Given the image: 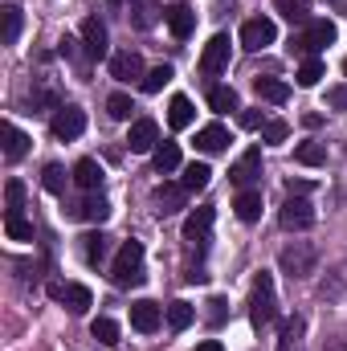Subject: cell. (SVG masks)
<instances>
[{
  "instance_id": "cell-10",
  "label": "cell",
  "mask_w": 347,
  "mask_h": 351,
  "mask_svg": "<svg viewBox=\"0 0 347 351\" xmlns=\"http://www.w3.org/2000/svg\"><path fill=\"white\" fill-rule=\"evenodd\" d=\"M229 66V37L225 33H217V37H208V45H204V53H200V74H221Z\"/></svg>"
},
{
  "instance_id": "cell-47",
  "label": "cell",
  "mask_w": 347,
  "mask_h": 351,
  "mask_svg": "<svg viewBox=\"0 0 347 351\" xmlns=\"http://www.w3.org/2000/svg\"><path fill=\"white\" fill-rule=\"evenodd\" d=\"M327 102H331V106H347V90H331Z\"/></svg>"
},
{
  "instance_id": "cell-21",
  "label": "cell",
  "mask_w": 347,
  "mask_h": 351,
  "mask_svg": "<svg viewBox=\"0 0 347 351\" xmlns=\"http://www.w3.org/2000/svg\"><path fill=\"white\" fill-rule=\"evenodd\" d=\"M70 213H74V217H82V221H90V225H102V221L110 217V204H106L102 196H86V200H82L78 208H70Z\"/></svg>"
},
{
  "instance_id": "cell-34",
  "label": "cell",
  "mask_w": 347,
  "mask_h": 351,
  "mask_svg": "<svg viewBox=\"0 0 347 351\" xmlns=\"http://www.w3.org/2000/svg\"><path fill=\"white\" fill-rule=\"evenodd\" d=\"M41 184H45V192L62 196V192H66V168H62V164H45V172H41Z\"/></svg>"
},
{
  "instance_id": "cell-30",
  "label": "cell",
  "mask_w": 347,
  "mask_h": 351,
  "mask_svg": "<svg viewBox=\"0 0 347 351\" xmlns=\"http://www.w3.org/2000/svg\"><path fill=\"white\" fill-rule=\"evenodd\" d=\"M254 90H258V98H265V102H286V98H290V86L278 82V78H258Z\"/></svg>"
},
{
  "instance_id": "cell-31",
  "label": "cell",
  "mask_w": 347,
  "mask_h": 351,
  "mask_svg": "<svg viewBox=\"0 0 347 351\" xmlns=\"http://www.w3.org/2000/svg\"><path fill=\"white\" fill-rule=\"evenodd\" d=\"M90 335H94L98 343H106V348H115V343H119V323L102 315V319H94V323H90Z\"/></svg>"
},
{
  "instance_id": "cell-28",
  "label": "cell",
  "mask_w": 347,
  "mask_h": 351,
  "mask_svg": "<svg viewBox=\"0 0 347 351\" xmlns=\"http://www.w3.org/2000/svg\"><path fill=\"white\" fill-rule=\"evenodd\" d=\"M4 233L12 241H33V221H25L21 213H4Z\"/></svg>"
},
{
  "instance_id": "cell-11",
  "label": "cell",
  "mask_w": 347,
  "mask_h": 351,
  "mask_svg": "<svg viewBox=\"0 0 347 351\" xmlns=\"http://www.w3.org/2000/svg\"><path fill=\"white\" fill-rule=\"evenodd\" d=\"M127 147L131 152H156L160 147V127H156V119H135L131 123V131H127Z\"/></svg>"
},
{
  "instance_id": "cell-27",
  "label": "cell",
  "mask_w": 347,
  "mask_h": 351,
  "mask_svg": "<svg viewBox=\"0 0 347 351\" xmlns=\"http://www.w3.org/2000/svg\"><path fill=\"white\" fill-rule=\"evenodd\" d=\"M233 208H237V217H241V221H258V217H261V192H258V188H246V192L237 196V204H233Z\"/></svg>"
},
{
  "instance_id": "cell-29",
  "label": "cell",
  "mask_w": 347,
  "mask_h": 351,
  "mask_svg": "<svg viewBox=\"0 0 347 351\" xmlns=\"http://www.w3.org/2000/svg\"><path fill=\"white\" fill-rule=\"evenodd\" d=\"M208 180H213L208 164H188V168H184V180H180V184H184L188 192H204V188H208Z\"/></svg>"
},
{
  "instance_id": "cell-51",
  "label": "cell",
  "mask_w": 347,
  "mask_h": 351,
  "mask_svg": "<svg viewBox=\"0 0 347 351\" xmlns=\"http://www.w3.org/2000/svg\"><path fill=\"white\" fill-rule=\"evenodd\" d=\"M344 74H347V62H344Z\"/></svg>"
},
{
  "instance_id": "cell-38",
  "label": "cell",
  "mask_w": 347,
  "mask_h": 351,
  "mask_svg": "<svg viewBox=\"0 0 347 351\" xmlns=\"http://www.w3.org/2000/svg\"><path fill=\"white\" fill-rule=\"evenodd\" d=\"M82 245H86V262L90 265H98L102 258H106V237H102V233H86Z\"/></svg>"
},
{
  "instance_id": "cell-42",
  "label": "cell",
  "mask_w": 347,
  "mask_h": 351,
  "mask_svg": "<svg viewBox=\"0 0 347 351\" xmlns=\"http://www.w3.org/2000/svg\"><path fill=\"white\" fill-rule=\"evenodd\" d=\"M286 135H290V127L282 119H265V127H261V139L265 143H286Z\"/></svg>"
},
{
  "instance_id": "cell-1",
  "label": "cell",
  "mask_w": 347,
  "mask_h": 351,
  "mask_svg": "<svg viewBox=\"0 0 347 351\" xmlns=\"http://www.w3.org/2000/svg\"><path fill=\"white\" fill-rule=\"evenodd\" d=\"M147 274H143V241H123V250H119V258L110 262V282L119 286V290H131V286H139Z\"/></svg>"
},
{
  "instance_id": "cell-16",
  "label": "cell",
  "mask_w": 347,
  "mask_h": 351,
  "mask_svg": "<svg viewBox=\"0 0 347 351\" xmlns=\"http://www.w3.org/2000/svg\"><path fill=\"white\" fill-rule=\"evenodd\" d=\"M229 176H233V184L250 188V184L261 176V147H250V152H246V156L233 164V172H229Z\"/></svg>"
},
{
  "instance_id": "cell-26",
  "label": "cell",
  "mask_w": 347,
  "mask_h": 351,
  "mask_svg": "<svg viewBox=\"0 0 347 351\" xmlns=\"http://www.w3.org/2000/svg\"><path fill=\"white\" fill-rule=\"evenodd\" d=\"M294 160H298V164H307V168H319V164H327V147H323V143H315V139H307V143H298V147H294Z\"/></svg>"
},
{
  "instance_id": "cell-35",
  "label": "cell",
  "mask_w": 347,
  "mask_h": 351,
  "mask_svg": "<svg viewBox=\"0 0 347 351\" xmlns=\"http://www.w3.org/2000/svg\"><path fill=\"white\" fill-rule=\"evenodd\" d=\"M172 78H176L172 66H156V70H147V78H143V90H147V94H160V90L168 86Z\"/></svg>"
},
{
  "instance_id": "cell-2",
  "label": "cell",
  "mask_w": 347,
  "mask_h": 351,
  "mask_svg": "<svg viewBox=\"0 0 347 351\" xmlns=\"http://www.w3.org/2000/svg\"><path fill=\"white\" fill-rule=\"evenodd\" d=\"M278 319V298H274V278L261 269L258 278H254V290H250V323L254 327H270Z\"/></svg>"
},
{
  "instance_id": "cell-43",
  "label": "cell",
  "mask_w": 347,
  "mask_h": 351,
  "mask_svg": "<svg viewBox=\"0 0 347 351\" xmlns=\"http://www.w3.org/2000/svg\"><path fill=\"white\" fill-rule=\"evenodd\" d=\"M286 192H290V196H311V192H315V184H311V180H294V176H290V180H286Z\"/></svg>"
},
{
  "instance_id": "cell-3",
  "label": "cell",
  "mask_w": 347,
  "mask_h": 351,
  "mask_svg": "<svg viewBox=\"0 0 347 351\" xmlns=\"http://www.w3.org/2000/svg\"><path fill=\"white\" fill-rule=\"evenodd\" d=\"M278 265H282V274H290V278H311L315 265H319V254H315L311 241H294V245H286V250L278 254Z\"/></svg>"
},
{
  "instance_id": "cell-5",
  "label": "cell",
  "mask_w": 347,
  "mask_h": 351,
  "mask_svg": "<svg viewBox=\"0 0 347 351\" xmlns=\"http://www.w3.org/2000/svg\"><path fill=\"white\" fill-rule=\"evenodd\" d=\"M278 225L290 229V233L311 229V225H315V204H311L307 196H290V200L282 204V213H278Z\"/></svg>"
},
{
  "instance_id": "cell-9",
  "label": "cell",
  "mask_w": 347,
  "mask_h": 351,
  "mask_svg": "<svg viewBox=\"0 0 347 351\" xmlns=\"http://www.w3.org/2000/svg\"><path fill=\"white\" fill-rule=\"evenodd\" d=\"M82 49H86V58H106L110 53V37H106V25L98 21V16H86L82 21Z\"/></svg>"
},
{
  "instance_id": "cell-19",
  "label": "cell",
  "mask_w": 347,
  "mask_h": 351,
  "mask_svg": "<svg viewBox=\"0 0 347 351\" xmlns=\"http://www.w3.org/2000/svg\"><path fill=\"white\" fill-rule=\"evenodd\" d=\"M302 335H307V319H302V315H290L286 327H282L278 351H302Z\"/></svg>"
},
{
  "instance_id": "cell-4",
  "label": "cell",
  "mask_w": 347,
  "mask_h": 351,
  "mask_svg": "<svg viewBox=\"0 0 347 351\" xmlns=\"http://www.w3.org/2000/svg\"><path fill=\"white\" fill-rule=\"evenodd\" d=\"M331 41H335V25H331V21H311V25L294 37V49L307 53V58H315V53L327 49Z\"/></svg>"
},
{
  "instance_id": "cell-50",
  "label": "cell",
  "mask_w": 347,
  "mask_h": 351,
  "mask_svg": "<svg viewBox=\"0 0 347 351\" xmlns=\"http://www.w3.org/2000/svg\"><path fill=\"white\" fill-rule=\"evenodd\" d=\"M110 4H127V0H110Z\"/></svg>"
},
{
  "instance_id": "cell-33",
  "label": "cell",
  "mask_w": 347,
  "mask_h": 351,
  "mask_svg": "<svg viewBox=\"0 0 347 351\" xmlns=\"http://www.w3.org/2000/svg\"><path fill=\"white\" fill-rule=\"evenodd\" d=\"M131 110H135L131 94H110V98H106V114H110V119H119V123H131Z\"/></svg>"
},
{
  "instance_id": "cell-17",
  "label": "cell",
  "mask_w": 347,
  "mask_h": 351,
  "mask_svg": "<svg viewBox=\"0 0 347 351\" xmlns=\"http://www.w3.org/2000/svg\"><path fill=\"white\" fill-rule=\"evenodd\" d=\"M164 21H168V29H172L176 41H184V37L192 33V25H196V12H192V4H172V8L164 12Z\"/></svg>"
},
{
  "instance_id": "cell-20",
  "label": "cell",
  "mask_w": 347,
  "mask_h": 351,
  "mask_svg": "<svg viewBox=\"0 0 347 351\" xmlns=\"http://www.w3.org/2000/svg\"><path fill=\"white\" fill-rule=\"evenodd\" d=\"M102 164H98V160H78V164H74V184H78V188H86V192H94V188H98V184H102Z\"/></svg>"
},
{
  "instance_id": "cell-44",
  "label": "cell",
  "mask_w": 347,
  "mask_h": 351,
  "mask_svg": "<svg viewBox=\"0 0 347 351\" xmlns=\"http://www.w3.org/2000/svg\"><path fill=\"white\" fill-rule=\"evenodd\" d=\"M241 127H246V131H258V127H265L261 110H241Z\"/></svg>"
},
{
  "instance_id": "cell-8",
  "label": "cell",
  "mask_w": 347,
  "mask_h": 351,
  "mask_svg": "<svg viewBox=\"0 0 347 351\" xmlns=\"http://www.w3.org/2000/svg\"><path fill=\"white\" fill-rule=\"evenodd\" d=\"M49 298L62 302L70 315H82V311L90 306V290L78 286V282H53V286H49Z\"/></svg>"
},
{
  "instance_id": "cell-14",
  "label": "cell",
  "mask_w": 347,
  "mask_h": 351,
  "mask_svg": "<svg viewBox=\"0 0 347 351\" xmlns=\"http://www.w3.org/2000/svg\"><path fill=\"white\" fill-rule=\"evenodd\" d=\"M196 147H200L204 156H221V152L229 147V131H225L221 123H208V127L196 131Z\"/></svg>"
},
{
  "instance_id": "cell-46",
  "label": "cell",
  "mask_w": 347,
  "mask_h": 351,
  "mask_svg": "<svg viewBox=\"0 0 347 351\" xmlns=\"http://www.w3.org/2000/svg\"><path fill=\"white\" fill-rule=\"evenodd\" d=\"M208 306H213V311H208V315H213V323H221V319H225V298H213Z\"/></svg>"
},
{
  "instance_id": "cell-36",
  "label": "cell",
  "mask_w": 347,
  "mask_h": 351,
  "mask_svg": "<svg viewBox=\"0 0 347 351\" xmlns=\"http://www.w3.org/2000/svg\"><path fill=\"white\" fill-rule=\"evenodd\" d=\"M327 70H323V62L319 58H307L302 66H298V86H319V78H323Z\"/></svg>"
},
{
  "instance_id": "cell-49",
  "label": "cell",
  "mask_w": 347,
  "mask_h": 351,
  "mask_svg": "<svg viewBox=\"0 0 347 351\" xmlns=\"http://www.w3.org/2000/svg\"><path fill=\"white\" fill-rule=\"evenodd\" d=\"M323 351H347V339H331V343H327Z\"/></svg>"
},
{
  "instance_id": "cell-32",
  "label": "cell",
  "mask_w": 347,
  "mask_h": 351,
  "mask_svg": "<svg viewBox=\"0 0 347 351\" xmlns=\"http://www.w3.org/2000/svg\"><path fill=\"white\" fill-rule=\"evenodd\" d=\"M184 184H164L160 192H156V200H160V213H176L180 204H184Z\"/></svg>"
},
{
  "instance_id": "cell-37",
  "label": "cell",
  "mask_w": 347,
  "mask_h": 351,
  "mask_svg": "<svg viewBox=\"0 0 347 351\" xmlns=\"http://www.w3.org/2000/svg\"><path fill=\"white\" fill-rule=\"evenodd\" d=\"M16 37H21V8L8 4L4 8V45H16Z\"/></svg>"
},
{
  "instance_id": "cell-18",
  "label": "cell",
  "mask_w": 347,
  "mask_h": 351,
  "mask_svg": "<svg viewBox=\"0 0 347 351\" xmlns=\"http://www.w3.org/2000/svg\"><path fill=\"white\" fill-rule=\"evenodd\" d=\"M0 135H4V160H8V164H16V160L29 152V135H25L16 123H4V127H0Z\"/></svg>"
},
{
  "instance_id": "cell-25",
  "label": "cell",
  "mask_w": 347,
  "mask_h": 351,
  "mask_svg": "<svg viewBox=\"0 0 347 351\" xmlns=\"http://www.w3.org/2000/svg\"><path fill=\"white\" fill-rule=\"evenodd\" d=\"M290 25H311V0H274Z\"/></svg>"
},
{
  "instance_id": "cell-40",
  "label": "cell",
  "mask_w": 347,
  "mask_h": 351,
  "mask_svg": "<svg viewBox=\"0 0 347 351\" xmlns=\"http://www.w3.org/2000/svg\"><path fill=\"white\" fill-rule=\"evenodd\" d=\"M192 315H196V311H192L188 302H172V306H168V323H172V331H184V327L192 323Z\"/></svg>"
},
{
  "instance_id": "cell-23",
  "label": "cell",
  "mask_w": 347,
  "mask_h": 351,
  "mask_svg": "<svg viewBox=\"0 0 347 351\" xmlns=\"http://www.w3.org/2000/svg\"><path fill=\"white\" fill-rule=\"evenodd\" d=\"M192 119H196V110H192V102H188L184 94H176L172 102H168V123H172L176 131H184V127H192Z\"/></svg>"
},
{
  "instance_id": "cell-48",
  "label": "cell",
  "mask_w": 347,
  "mask_h": 351,
  "mask_svg": "<svg viewBox=\"0 0 347 351\" xmlns=\"http://www.w3.org/2000/svg\"><path fill=\"white\" fill-rule=\"evenodd\" d=\"M196 351H225V348H221L217 339H204V343H200V348H196Z\"/></svg>"
},
{
  "instance_id": "cell-7",
  "label": "cell",
  "mask_w": 347,
  "mask_h": 351,
  "mask_svg": "<svg viewBox=\"0 0 347 351\" xmlns=\"http://www.w3.org/2000/svg\"><path fill=\"white\" fill-rule=\"evenodd\" d=\"M274 37H278V25L270 21V16H250L246 25H241V45L250 49V53H258L265 45H274Z\"/></svg>"
},
{
  "instance_id": "cell-15",
  "label": "cell",
  "mask_w": 347,
  "mask_h": 351,
  "mask_svg": "<svg viewBox=\"0 0 347 351\" xmlns=\"http://www.w3.org/2000/svg\"><path fill=\"white\" fill-rule=\"evenodd\" d=\"M131 327H135V331H143V335H152V331L160 327V306H156L152 298L131 302Z\"/></svg>"
},
{
  "instance_id": "cell-45",
  "label": "cell",
  "mask_w": 347,
  "mask_h": 351,
  "mask_svg": "<svg viewBox=\"0 0 347 351\" xmlns=\"http://www.w3.org/2000/svg\"><path fill=\"white\" fill-rule=\"evenodd\" d=\"M33 106H58V98H53L49 90H37V94H33Z\"/></svg>"
},
{
  "instance_id": "cell-6",
  "label": "cell",
  "mask_w": 347,
  "mask_h": 351,
  "mask_svg": "<svg viewBox=\"0 0 347 351\" xmlns=\"http://www.w3.org/2000/svg\"><path fill=\"white\" fill-rule=\"evenodd\" d=\"M49 127H53V139L70 143V139H78V135L86 131V110H82V106H58Z\"/></svg>"
},
{
  "instance_id": "cell-41",
  "label": "cell",
  "mask_w": 347,
  "mask_h": 351,
  "mask_svg": "<svg viewBox=\"0 0 347 351\" xmlns=\"http://www.w3.org/2000/svg\"><path fill=\"white\" fill-rule=\"evenodd\" d=\"M160 12H168V8H160V4H139V8H135V29H152V25L160 21Z\"/></svg>"
},
{
  "instance_id": "cell-12",
  "label": "cell",
  "mask_w": 347,
  "mask_h": 351,
  "mask_svg": "<svg viewBox=\"0 0 347 351\" xmlns=\"http://www.w3.org/2000/svg\"><path fill=\"white\" fill-rule=\"evenodd\" d=\"M110 78H119V82L147 78V74H143V58H139L135 49H119V53H110Z\"/></svg>"
},
{
  "instance_id": "cell-24",
  "label": "cell",
  "mask_w": 347,
  "mask_h": 351,
  "mask_svg": "<svg viewBox=\"0 0 347 351\" xmlns=\"http://www.w3.org/2000/svg\"><path fill=\"white\" fill-rule=\"evenodd\" d=\"M152 164H156V172L168 176L180 168V143H160L156 152H152Z\"/></svg>"
},
{
  "instance_id": "cell-39",
  "label": "cell",
  "mask_w": 347,
  "mask_h": 351,
  "mask_svg": "<svg viewBox=\"0 0 347 351\" xmlns=\"http://www.w3.org/2000/svg\"><path fill=\"white\" fill-rule=\"evenodd\" d=\"M21 200H25V184L21 180H8L4 184V213H21Z\"/></svg>"
},
{
  "instance_id": "cell-13",
  "label": "cell",
  "mask_w": 347,
  "mask_h": 351,
  "mask_svg": "<svg viewBox=\"0 0 347 351\" xmlns=\"http://www.w3.org/2000/svg\"><path fill=\"white\" fill-rule=\"evenodd\" d=\"M208 229H213V208H196V213L184 221V241H188V245H196V250H204Z\"/></svg>"
},
{
  "instance_id": "cell-22",
  "label": "cell",
  "mask_w": 347,
  "mask_h": 351,
  "mask_svg": "<svg viewBox=\"0 0 347 351\" xmlns=\"http://www.w3.org/2000/svg\"><path fill=\"white\" fill-rule=\"evenodd\" d=\"M208 106H213L217 114H229V110H241V98H237L233 86H213L208 90Z\"/></svg>"
}]
</instances>
